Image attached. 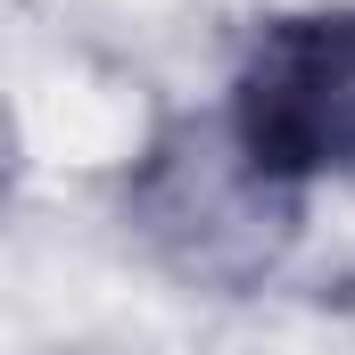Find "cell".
Wrapping results in <instances>:
<instances>
[{
    "label": "cell",
    "mask_w": 355,
    "mask_h": 355,
    "mask_svg": "<svg viewBox=\"0 0 355 355\" xmlns=\"http://www.w3.org/2000/svg\"><path fill=\"white\" fill-rule=\"evenodd\" d=\"M124 215L166 272L232 297L281 265V248L297 232V182L265 174L240 149L232 116L223 124H166L124 182Z\"/></svg>",
    "instance_id": "1"
},
{
    "label": "cell",
    "mask_w": 355,
    "mask_h": 355,
    "mask_svg": "<svg viewBox=\"0 0 355 355\" xmlns=\"http://www.w3.org/2000/svg\"><path fill=\"white\" fill-rule=\"evenodd\" d=\"M232 132L297 190L355 166V8H297L257 25L232 75Z\"/></svg>",
    "instance_id": "2"
}]
</instances>
